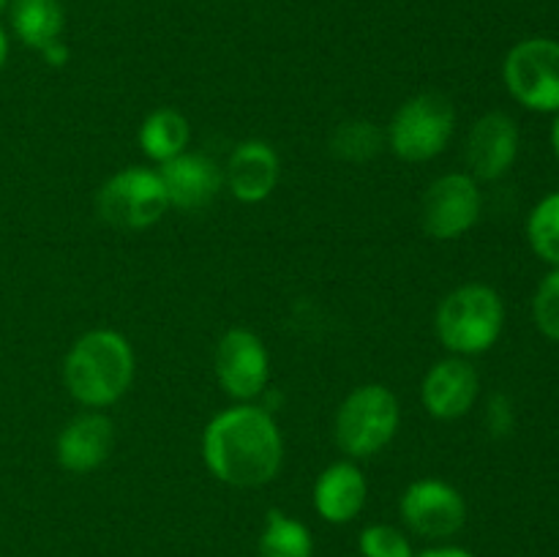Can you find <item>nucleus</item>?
I'll return each mask as SVG.
<instances>
[{"instance_id":"obj_9","label":"nucleus","mask_w":559,"mask_h":557,"mask_svg":"<svg viewBox=\"0 0 559 557\" xmlns=\"http://www.w3.org/2000/svg\"><path fill=\"white\" fill-rule=\"evenodd\" d=\"M213 369H216L218 386L238 402H251L260 396L271 377V358L257 336L249 328H229L216 344L213 355Z\"/></svg>"},{"instance_id":"obj_8","label":"nucleus","mask_w":559,"mask_h":557,"mask_svg":"<svg viewBox=\"0 0 559 557\" xmlns=\"http://www.w3.org/2000/svg\"><path fill=\"white\" fill-rule=\"evenodd\" d=\"M480 216V189L473 175L451 173L426 189L420 224L429 238L453 240L475 227Z\"/></svg>"},{"instance_id":"obj_6","label":"nucleus","mask_w":559,"mask_h":557,"mask_svg":"<svg viewBox=\"0 0 559 557\" xmlns=\"http://www.w3.org/2000/svg\"><path fill=\"white\" fill-rule=\"evenodd\" d=\"M169 200L158 173L129 167L115 173L96 194V211L118 229L153 227L167 213Z\"/></svg>"},{"instance_id":"obj_2","label":"nucleus","mask_w":559,"mask_h":557,"mask_svg":"<svg viewBox=\"0 0 559 557\" xmlns=\"http://www.w3.org/2000/svg\"><path fill=\"white\" fill-rule=\"evenodd\" d=\"M134 380V349L129 339L109 328L87 331L71 344L63 360V382L85 407H109Z\"/></svg>"},{"instance_id":"obj_4","label":"nucleus","mask_w":559,"mask_h":557,"mask_svg":"<svg viewBox=\"0 0 559 557\" xmlns=\"http://www.w3.org/2000/svg\"><path fill=\"white\" fill-rule=\"evenodd\" d=\"M399 399L380 382H369L349 393L336 413V442L344 453L366 459L391 446L399 431Z\"/></svg>"},{"instance_id":"obj_18","label":"nucleus","mask_w":559,"mask_h":557,"mask_svg":"<svg viewBox=\"0 0 559 557\" xmlns=\"http://www.w3.org/2000/svg\"><path fill=\"white\" fill-rule=\"evenodd\" d=\"M191 140V126L178 109H156L140 126V147L147 158L164 164L186 153Z\"/></svg>"},{"instance_id":"obj_17","label":"nucleus","mask_w":559,"mask_h":557,"mask_svg":"<svg viewBox=\"0 0 559 557\" xmlns=\"http://www.w3.org/2000/svg\"><path fill=\"white\" fill-rule=\"evenodd\" d=\"M66 14L60 0H11V27L25 47L41 52L60 42Z\"/></svg>"},{"instance_id":"obj_1","label":"nucleus","mask_w":559,"mask_h":557,"mask_svg":"<svg viewBox=\"0 0 559 557\" xmlns=\"http://www.w3.org/2000/svg\"><path fill=\"white\" fill-rule=\"evenodd\" d=\"M284 442L271 410L240 402L222 410L202 431V459L213 478L238 489H257L276 478Z\"/></svg>"},{"instance_id":"obj_13","label":"nucleus","mask_w":559,"mask_h":557,"mask_svg":"<svg viewBox=\"0 0 559 557\" xmlns=\"http://www.w3.org/2000/svg\"><path fill=\"white\" fill-rule=\"evenodd\" d=\"M158 178L167 191L169 205L180 208V211H200V208L211 205L224 186L222 169L202 153L189 151L164 162Z\"/></svg>"},{"instance_id":"obj_29","label":"nucleus","mask_w":559,"mask_h":557,"mask_svg":"<svg viewBox=\"0 0 559 557\" xmlns=\"http://www.w3.org/2000/svg\"><path fill=\"white\" fill-rule=\"evenodd\" d=\"M9 3H11V0H0V11H3Z\"/></svg>"},{"instance_id":"obj_25","label":"nucleus","mask_w":559,"mask_h":557,"mask_svg":"<svg viewBox=\"0 0 559 557\" xmlns=\"http://www.w3.org/2000/svg\"><path fill=\"white\" fill-rule=\"evenodd\" d=\"M41 58L47 60L49 66H63L69 60V47L63 42H52L49 47L41 49Z\"/></svg>"},{"instance_id":"obj_7","label":"nucleus","mask_w":559,"mask_h":557,"mask_svg":"<svg viewBox=\"0 0 559 557\" xmlns=\"http://www.w3.org/2000/svg\"><path fill=\"white\" fill-rule=\"evenodd\" d=\"M502 76L522 107L533 112H559V42L524 38L502 63Z\"/></svg>"},{"instance_id":"obj_24","label":"nucleus","mask_w":559,"mask_h":557,"mask_svg":"<svg viewBox=\"0 0 559 557\" xmlns=\"http://www.w3.org/2000/svg\"><path fill=\"white\" fill-rule=\"evenodd\" d=\"M486 424H489V431L495 437L511 435V429H513V407H511V402H508V396H502V393L491 396L489 410H486Z\"/></svg>"},{"instance_id":"obj_16","label":"nucleus","mask_w":559,"mask_h":557,"mask_svg":"<svg viewBox=\"0 0 559 557\" xmlns=\"http://www.w3.org/2000/svg\"><path fill=\"white\" fill-rule=\"evenodd\" d=\"M369 484L358 464L336 462L322 470L314 484V508L325 522L347 524L364 511Z\"/></svg>"},{"instance_id":"obj_27","label":"nucleus","mask_w":559,"mask_h":557,"mask_svg":"<svg viewBox=\"0 0 559 557\" xmlns=\"http://www.w3.org/2000/svg\"><path fill=\"white\" fill-rule=\"evenodd\" d=\"M5 58H9V36H5V31L0 27V69L5 66Z\"/></svg>"},{"instance_id":"obj_23","label":"nucleus","mask_w":559,"mask_h":557,"mask_svg":"<svg viewBox=\"0 0 559 557\" xmlns=\"http://www.w3.org/2000/svg\"><path fill=\"white\" fill-rule=\"evenodd\" d=\"M533 315L540 331L559 342V268L540 282L533 300Z\"/></svg>"},{"instance_id":"obj_10","label":"nucleus","mask_w":559,"mask_h":557,"mask_svg":"<svg viewBox=\"0 0 559 557\" xmlns=\"http://www.w3.org/2000/svg\"><path fill=\"white\" fill-rule=\"evenodd\" d=\"M404 524L424 538H451L467 522L462 491L440 478H420L404 489L399 502Z\"/></svg>"},{"instance_id":"obj_12","label":"nucleus","mask_w":559,"mask_h":557,"mask_svg":"<svg viewBox=\"0 0 559 557\" xmlns=\"http://www.w3.org/2000/svg\"><path fill=\"white\" fill-rule=\"evenodd\" d=\"M519 156V129L506 112H489L467 137V167L473 178L497 180Z\"/></svg>"},{"instance_id":"obj_26","label":"nucleus","mask_w":559,"mask_h":557,"mask_svg":"<svg viewBox=\"0 0 559 557\" xmlns=\"http://www.w3.org/2000/svg\"><path fill=\"white\" fill-rule=\"evenodd\" d=\"M415 557H475V555H469V552L462 549V546H437V549H426Z\"/></svg>"},{"instance_id":"obj_19","label":"nucleus","mask_w":559,"mask_h":557,"mask_svg":"<svg viewBox=\"0 0 559 557\" xmlns=\"http://www.w3.org/2000/svg\"><path fill=\"white\" fill-rule=\"evenodd\" d=\"M314 555V541L309 528L298 519L287 517L282 511H267L265 530L260 538V557H311Z\"/></svg>"},{"instance_id":"obj_11","label":"nucleus","mask_w":559,"mask_h":557,"mask_svg":"<svg viewBox=\"0 0 559 557\" xmlns=\"http://www.w3.org/2000/svg\"><path fill=\"white\" fill-rule=\"evenodd\" d=\"M480 377L464 358H445L431 366L420 386V402L429 415L440 420H456L473 410L478 399Z\"/></svg>"},{"instance_id":"obj_22","label":"nucleus","mask_w":559,"mask_h":557,"mask_svg":"<svg viewBox=\"0 0 559 557\" xmlns=\"http://www.w3.org/2000/svg\"><path fill=\"white\" fill-rule=\"evenodd\" d=\"M358 546L364 557H415L407 535L391 524H369L360 533Z\"/></svg>"},{"instance_id":"obj_5","label":"nucleus","mask_w":559,"mask_h":557,"mask_svg":"<svg viewBox=\"0 0 559 557\" xmlns=\"http://www.w3.org/2000/svg\"><path fill=\"white\" fill-rule=\"evenodd\" d=\"M456 126L453 104L442 93H420L393 115L388 126L391 151L404 162H429L448 147Z\"/></svg>"},{"instance_id":"obj_3","label":"nucleus","mask_w":559,"mask_h":557,"mask_svg":"<svg viewBox=\"0 0 559 557\" xmlns=\"http://www.w3.org/2000/svg\"><path fill=\"white\" fill-rule=\"evenodd\" d=\"M506 325V306L486 284H462L437 309V336L451 353L480 355L491 349Z\"/></svg>"},{"instance_id":"obj_20","label":"nucleus","mask_w":559,"mask_h":557,"mask_svg":"<svg viewBox=\"0 0 559 557\" xmlns=\"http://www.w3.org/2000/svg\"><path fill=\"white\" fill-rule=\"evenodd\" d=\"M527 238L540 260L559 268V191L544 197L533 208L527 222Z\"/></svg>"},{"instance_id":"obj_28","label":"nucleus","mask_w":559,"mask_h":557,"mask_svg":"<svg viewBox=\"0 0 559 557\" xmlns=\"http://www.w3.org/2000/svg\"><path fill=\"white\" fill-rule=\"evenodd\" d=\"M551 147H555V153H557V158H559V115H557L555 126H551Z\"/></svg>"},{"instance_id":"obj_14","label":"nucleus","mask_w":559,"mask_h":557,"mask_svg":"<svg viewBox=\"0 0 559 557\" xmlns=\"http://www.w3.org/2000/svg\"><path fill=\"white\" fill-rule=\"evenodd\" d=\"M115 446V426L104 413H82L58 435L60 467L69 473H93L109 459Z\"/></svg>"},{"instance_id":"obj_15","label":"nucleus","mask_w":559,"mask_h":557,"mask_svg":"<svg viewBox=\"0 0 559 557\" xmlns=\"http://www.w3.org/2000/svg\"><path fill=\"white\" fill-rule=\"evenodd\" d=\"M282 178L278 153L262 140H246L235 147L227 164V183L235 200L254 205L267 200Z\"/></svg>"},{"instance_id":"obj_21","label":"nucleus","mask_w":559,"mask_h":557,"mask_svg":"<svg viewBox=\"0 0 559 557\" xmlns=\"http://www.w3.org/2000/svg\"><path fill=\"white\" fill-rule=\"evenodd\" d=\"M382 131L369 120H347V123L336 126L331 137L333 156L347 158V162H369L382 151Z\"/></svg>"}]
</instances>
